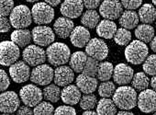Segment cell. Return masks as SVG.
Returning <instances> with one entry per match:
<instances>
[{
  "mask_svg": "<svg viewBox=\"0 0 156 115\" xmlns=\"http://www.w3.org/2000/svg\"><path fill=\"white\" fill-rule=\"evenodd\" d=\"M113 101L116 106L123 110H129L138 104V96L136 89L128 86L118 87L113 95Z\"/></svg>",
  "mask_w": 156,
  "mask_h": 115,
  "instance_id": "6da1fadb",
  "label": "cell"
},
{
  "mask_svg": "<svg viewBox=\"0 0 156 115\" xmlns=\"http://www.w3.org/2000/svg\"><path fill=\"white\" fill-rule=\"evenodd\" d=\"M47 59L52 65H65L71 58L69 47L62 43H55L51 44L46 50Z\"/></svg>",
  "mask_w": 156,
  "mask_h": 115,
  "instance_id": "7a4b0ae2",
  "label": "cell"
},
{
  "mask_svg": "<svg viewBox=\"0 0 156 115\" xmlns=\"http://www.w3.org/2000/svg\"><path fill=\"white\" fill-rule=\"evenodd\" d=\"M148 54V46L145 43H142L139 40L132 41L125 49L126 60L132 65H140L143 63L146 60Z\"/></svg>",
  "mask_w": 156,
  "mask_h": 115,
  "instance_id": "3957f363",
  "label": "cell"
},
{
  "mask_svg": "<svg viewBox=\"0 0 156 115\" xmlns=\"http://www.w3.org/2000/svg\"><path fill=\"white\" fill-rule=\"evenodd\" d=\"M9 20L14 28L18 30L26 29L33 20L31 10L25 5H19L14 8L9 15Z\"/></svg>",
  "mask_w": 156,
  "mask_h": 115,
  "instance_id": "277c9868",
  "label": "cell"
},
{
  "mask_svg": "<svg viewBox=\"0 0 156 115\" xmlns=\"http://www.w3.org/2000/svg\"><path fill=\"white\" fill-rule=\"evenodd\" d=\"M19 46L12 41H5L0 43V64L4 66H11L20 58Z\"/></svg>",
  "mask_w": 156,
  "mask_h": 115,
  "instance_id": "5b68a950",
  "label": "cell"
},
{
  "mask_svg": "<svg viewBox=\"0 0 156 115\" xmlns=\"http://www.w3.org/2000/svg\"><path fill=\"white\" fill-rule=\"evenodd\" d=\"M33 21L39 25L51 23L54 19V9L46 2L36 3L31 9Z\"/></svg>",
  "mask_w": 156,
  "mask_h": 115,
  "instance_id": "8992f818",
  "label": "cell"
},
{
  "mask_svg": "<svg viewBox=\"0 0 156 115\" xmlns=\"http://www.w3.org/2000/svg\"><path fill=\"white\" fill-rule=\"evenodd\" d=\"M20 96L21 98L22 102L29 107H36L40 104L43 98V92L40 87L35 85L30 84L24 86L20 91Z\"/></svg>",
  "mask_w": 156,
  "mask_h": 115,
  "instance_id": "52a82bcc",
  "label": "cell"
},
{
  "mask_svg": "<svg viewBox=\"0 0 156 115\" xmlns=\"http://www.w3.org/2000/svg\"><path fill=\"white\" fill-rule=\"evenodd\" d=\"M54 79V71L48 65H40L33 68L30 75V81L39 86L49 85Z\"/></svg>",
  "mask_w": 156,
  "mask_h": 115,
  "instance_id": "ba28073f",
  "label": "cell"
},
{
  "mask_svg": "<svg viewBox=\"0 0 156 115\" xmlns=\"http://www.w3.org/2000/svg\"><path fill=\"white\" fill-rule=\"evenodd\" d=\"M100 15L106 20H115L123 13V6L119 0H104L99 7Z\"/></svg>",
  "mask_w": 156,
  "mask_h": 115,
  "instance_id": "9c48e42d",
  "label": "cell"
},
{
  "mask_svg": "<svg viewBox=\"0 0 156 115\" xmlns=\"http://www.w3.org/2000/svg\"><path fill=\"white\" fill-rule=\"evenodd\" d=\"M86 53L89 57H92L98 61H102L108 55V47L103 40L93 38L86 46Z\"/></svg>",
  "mask_w": 156,
  "mask_h": 115,
  "instance_id": "30bf717a",
  "label": "cell"
},
{
  "mask_svg": "<svg viewBox=\"0 0 156 115\" xmlns=\"http://www.w3.org/2000/svg\"><path fill=\"white\" fill-rule=\"evenodd\" d=\"M22 57L29 65L36 66L42 65L45 62L47 54L46 52L39 45H29L23 51Z\"/></svg>",
  "mask_w": 156,
  "mask_h": 115,
  "instance_id": "8fae6325",
  "label": "cell"
},
{
  "mask_svg": "<svg viewBox=\"0 0 156 115\" xmlns=\"http://www.w3.org/2000/svg\"><path fill=\"white\" fill-rule=\"evenodd\" d=\"M31 33L32 40L36 43V45L42 47L51 45V43H52L55 39L53 31L50 27L44 25H40L33 28Z\"/></svg>",
  "mask_w": 156,
  "mask_h": 115,
  "instance_id": "7c38bea8",
  "label": "cell"
},
{
  "mask_svg": "<svg viewBox=\"0 0 156 115\" xmlns=\"http://www.w3.org/2000/svg\"><path fill=\"white\" fill-rule=\"evenodd\" d=\"M138 107L145 113L156 111V91L153 89L142 90L138 97Z\"/></svg>",
  "mask_w": 156,
  "mask_h": 115,
  "instance_id": "4fadbf2b",
  "label": "cell"
},
{
  "mask_svg": "<svg viewBox=\"0 0 156 115\" xmlns=\"http://www.w3.org/2000/svg\"><path fill=\"white\" fill-rule=\"evenodd\" d=\"M20 98L14 91H6L0 96V110L3 113H13L20 109Z\"/></svg>",
  "mask_w": 156,
  "mask_h": 115,
  "instance_id": "5bb4252c",
  "label": "cell"
},
{
  "mask_svg": "<svg viewBox=\"0 0 156 115\" xmlns=\"http://www.w3.org/2000/svg\"><path fill=\"white\" fill-rule=\"evenodd\" d=\"M84 8L83 0H63L60 11L65 18L76 19L82 14Z\"/></svg>",
  "mask_w": 156,
  "mask_h": 115,
  "instance_id": "9a60e30c",
  "label": "cell"
},
{
  "mask_svg": "<svg viewBox=\"0 0 156 115\" xmlns=\"http://www.w3.org/2000/svg\"><path fill=\"white\" fill-rule=\"evenodd\" d=\"M9 75L16 83H24L30 78V69L25 61H19L9 68Z\"/></svg>",
  "mask_w": 156,
  "mask_h": 115,
  "instance_id": "2e32d148",
  "label": "cell"
},
{
  "mask_svg": "<svg viewBox=\"0 0 156 115\" xmlns=\"http://www.w3.org/2000/svg\"><path fill=\"white\" fill-rule=\"evenodd\" d=\"M134 76L133 69L126 64H119L114 67L113 79L118 85H127L131 82Z\"/></svg>",
  "mask_w": 156,
  "mask_h": 115,
  "instance_id": "e0dca14e",
  "label": "cell"
},
{
  "mask_svg": "<svg viewBox=\"0 0 156 115\" xmlns=\"http://www.w3.org/2000/svg\"><path fill=\"white\" fill-rule=\"evenodd\" d=\"M71 43L73 46L77 48H83L87 45L90 39V32L89 31L83 26H78L73 29L70 35Z\"/></svg>",
  "mask_w": 156,
  "mask_h": 115,
  "instance_id": "ac0fdd59",
  "label": "cell"
},
{
  "mask_svg": "<svg viewBox=\"0 0 156 115\" xmlns=\"http://www.w3.org/2000/svg\"><path fill=\"white\" fill-rule=\"evenodd\" d=\"M74 78L73 70L66 65H61L54 70V82L59 87L69 86Z\"/></svg>",
  "mask_w": 156,
  "mask_h": 115,
  "instance_id": "d6986e66",
  "label": "cell"
},
{
  "mask_svg": "<svg viewBox=\"0 0 156 115\" xmlns=\"http://www.w3.org/2000/svg\"><path fill=\"white\" fill-rule=\"evenodd\" d=\"M76 86L84 94H92L98 87V82L95 76L80 74L76 77Z\"/></svg>",
  "mask_w": 156,
  "mask_h": 115,
  "instance_id": "ffe728a7",
  "label": "cell"
},
{
  "mask_svg": "<svg viewBox=\"0 0 156 115\" xmlns=\"http://www.w3.org/2000/svg\"><path fill=\"white\" fill-rule=\"evenodd\" d=\"M73 29H74L73 22L70 19L65 17L58 18L53 24L54 32L58 35V37L62 39H65L68 36H70Z\"/></svg>",
  "mask_w": 156,
  "mask_h": 115,
  "instance_id": "44dd1931",
  "label": "cell"
},
{
  "mask_svg": "<svg viewBox=\"0 0 156 115\" xmlns=\"http://www.w3.org/2000/svg\"><path fill=\"white\" fill-rule=\"evenodd\" d=\"M81 90L77 86L69 85L62 90L61 98L67 105H75L81 99Z\"/></svg>",
  "mask_w": 156,
  "mask_h": 115,
  "instance_id": "7402d4cb",
  "label": "cell"
},
{
  "mask_svg": "<svg viewBox=\"0 0 156 115\" xmlns=\"http://www.w3.org/2000/svg\"><path fill=\"white\" fill-rule=\"evenodd\" d=\"M117 31V24L109 20H104L100 21L97 27V33L98 34V36L104 39L114 38Z\"/></svg>",
  "mask_w": 156,
  "mask_h": 115,
  "instance_id": "603a6c76",
  "label": "cell"
},
{
  "mask_svg": "<svg viewBox=\"0 0 156 115\" xmlns=\"http://www.w3.org/2000/svg\"><path fill=\"white\" fill-rule=\"evenodd\" d=\"M31 39L32 33L26 29H19L11 33V41L21 48L29 45V43L31 42Z\"/></svg>",
  "mask_w": 156,
  "mask_h": 115,
  "instance_id": "cb8c5ba5",
  "label": "cell"
},
{
  "mask_svg": "<svg viewBox=\"0 0 156 115\" xmlns=\"http://www.w3.org/2000/svg\"><path fill=\"white\" fill-rule=\"evenodd\" d=\"M139 15L134 10H126L119 18V24L122 28L132 30L137 28L139 24Z\"/></svg>",
  "mask_w": 156,
  "mask_h": 115,
  "instance_id": "d4e9b609",
  "label": "cell"
},
{
  "mask_svg": "<svg viewBox=\"0 0 156 115\" xmlns=\"http://www.w3.org/2000/svg\"><path fill=\"white\" fill-rule=\"evenodd\" d=\"M87 58L88 57L87 56V54L83 52H75L73 54V55L70 58L69 65L73 70V72L83 73Z\"/></svg>",
  "mask_w": 156,
  "mask_h": 115,
  "instance_id": "484cf974",
  "label": "cell"
},
{
  "mask_svg": "<svg viewBox=\"0 0 156 115\" xmlns=\"http://www.w3.org/2000/svg\"><path fill=\"white\" fill-rule=\"evenodd\" d=\"M138 15L143 24H151L156 20V9L151 4H144L140 8Z\"/></svg>",
  "mask_w": 156,
  "mask_h": 115,
  "instance_id": "4316f807",
  "label": "cell"
},
{
  "mask_svg": "<svg viewBox=\"0 0 156 115\" xmlns=\"http://www.w3.org/2000/svg\"><path fill=\"white\" fill-rule=\"evenodd\" d=\"M98 115H117V106L113 99L102 98L97 106Z\"/></svg>",
  "mask_w": 156,
  "mask_h": 115,
  "instance_id": "83f0119b",
  "label": "cell"
},
{
  "mask_svg": "<svg viewBox=\"0 0 156 115\" xmlns=\"http://www.w3.org/2000/svg\"><path fill=\"white\" fill-rule=\"evenodd\" d=\"M135 36L142 43H151L154 38V29L150 24H140L135 29Z\"/></svg>",
  "mask_w": 156,
  "mask_h": 115,
  "instance_id": "f1b7e54d",
  "label": "cell"
},
{
  "mask_svg": "<svg viewBox=\"0 0 156 115\" xmlns=\"http://www.w3.org/2000/svg\"><path fill=\"white\" fill-rule=\"evenodd\" d=\"M81 22L86 28L95 29L100 22V16L95 9H88L83 14Z\"/></svg>",
  "mask_w": 156,
  "mask_h": 115,
  "instance_id": "f546056e",
  "label": "cell"
},
{
  "mask_svg": "<svg viewBox=\"0 0 156 115\" xmlns=\"http://www.w3.org/2000/svg\"><path fill=\"white\" fill-rule=\"evenodd\" d=\"M42 92H43V98L47 101L52 103L58 102L62 95V90L60 89L59 86H57L56 84H51L47 86L46 87H44Z\"/></svg>",
  "mask_w": 156,
  "mask_h": 115,
  "instance_id": "4dcf8cb0",
  "label": "cell"
},
{
  "mask_svg": "<svg viewBox=\"0 0 156 115\" xmlns=\"http://www.w3.org/2000/svg\"><path fill=\"white\" fill-rule=\"evenodd\" d=\"M114 67L113 65L109 62H103L99 64L98 71V78L103 82L108 81L111 76H113Z\"/></svg>",
  "mask_w": 156,
  "mask_h": 115,
  "instance_id": "1f68e13d",
  "label": "cell"
},
{
  "mask_svg": "<svg viewBox=\"0 0 156 115\" xmlns=\"http://www.w3.org/2000/svg\"><path fill=\"white\" fill-rule=\"evenodd\" d=\"M132 87H134L136 90L142 91L147 89L149 84H150V79L146 76L145 73L143 72H139L134 75L132 80H131Z\"/></svg>",
  "mask_w": 156,
  "mask_h": 115,
  "instance_id": "d6a6232c",
  "label": "cell"
},
{
  "mask_svg": "<svg viewBox=\"0 0 156 115\" xmlns=\"http://www.w3.org/2000/svg\"><path fill=\"white\" fill-rule=\"evenodd\" d=\"M114 41L118 45H120V46L128 45L131 41V32H129V30H127L124 28L118 29L114 36Z\"/></svg>",
  "mask_w": 156,
  "mask_h": 115,
  "instance_id": "836d02e7",
  "label": "cell"
},
{
  "mask_svg": "<svg viewBox=\"0 0 156 115\" xmlns=\"http://www.w3.org/2000/svg\"><path fill=\"white\" fill-rule=\"evenodd\" d=\"M116 91V87L113 82L111 81H105L102 82L98 87V94L101 98H110L113 97Z\"/></svg>",
  "mask_w": 156,
  "mask_h": 115,
  "instance_id": "e575fe53",
  "label": "cell"
},
{
  "mask_svg": "<svg viewBox=\"0 0 156 115\" xmlns=\"http://www.w3.org/2000/svg\"><path fill=\"white\" fill-rule=\"evenodd\" d=\"M98 104V98L93 94H86L80 99V107L86 110L93 109Z\"/></svg>",
  "mask_w": 156,
  "mask_h": 115,
  "instance_id": "d590c367",
  "label": "cell"
},
{
  "mask_svg": "<svg viewBox=\"0 0 156 115\" xmlns=\"http://www.w3.org/2000/svg\"><path fill=\"white\" fill-rule=\"evenodd\" d=\"M98 67H99L98 61L92 58V57H88L87 64H86V66L84 68L83 74L89 76H96L98 75Z\"/></svg>",
  "mask_w": 156,
  "mask_h": 115,
  "instance_id": "8d00e7d4",
  "label": "cell"
},
{
  "mask_svg": "<svg viewBox=\"0 0 156 115\" xmlns=\"http://www.w3.org/2000/svg\"><path fill=\"white\" fill-rule=\"evenodd\" d=\"M144 73L150 76H156V54H151L146 58L142 65Z\"/></svg>",
  "mask_w": 156,
  "mask_h": 115,
  "instance_id": "74e56055",
  "label": "cell"
},
{
  "mask_svg": "<svg viewBox=\"0 0 156 115\" xmlns=\"http://www.w3.org/2000/svg\"><path fill=\"white\" fill-rule=\"evenodd\" d=\"M54 110L53 106L49 102H41L33 109L34 115H54Z\"/></svg>",
  "mask_w": 156,
  "mask_h": 115,
  "instance_id": "f35d334b",
  "label": "cell"
},
{
  "mask_svg": "<svg viewBox=\"0 0 156 115\" xmlns=\"http://www.w3.org/2000/svg\"><path fill=\"white\" fill-rule=\"evenodd\" d=\"M0 4H1V7H0L1 17H8L11 14L15 8L13 0H0Z\"/></svg>",
  "mask_w": 156,
  "mask_h": 115,
  "instance_id": "ab89813d",
  "label": "cell"
},
{
  "mask_svg": "<svg viewBox=\"0 0 156 115\" xmlns=\"http://www.w3.org/2000/svg\"><path fill=\"white\" fill-rule=\"evenodd\" d=\"M120 2L127 10H134L141 6L142 0H120Z\"/></svg>",
  "mask_w": 156,
  "mask_h": 115,
  "instance_id": "60d3db41",
  "label": "cell"
},
{
  "mask_svg": "<svg viewBox=\"0 0 156 115\" xmlns=\"http://www.w3.org/2000/svg\"><path fill=\"white\" fill-rule=\"evenodd\" d=\"M54 115H76L75 109L71 106H59L54 110Z\"/></svg>",
  "mask_w": 156,
  "mask_h": 115,
  "instance_id": "b9f144b4",
  "label": "cell"
},
{
  "mask_svg": "<svg viewBox=\"0 0 156 115\" xmlns=\"http://www.w3.org/2000/svg\"><path fill=\"white\" fill-rule=\"evenodd\" d=\"M0 72H1V87H0V88H1V91H5L9 87L10 80H9V77L7 75V73L3 69Z\"/></svg>",
  "mask_w": 156,
  "mask_h": 115,
  "instance_id": "7bdbcfd3",
  "label": "cell"
},
{
  "mask_svg": "<svg viewBox=\"0 0 156 115\" xmlns=\"http://www.w3.org/2000/svg\"><path fill=\"white\" fill-rule=\"evenodd\" d=\"M85 8L87 9H96L97 8L100 7L101 0H83Z\"/></svg>",
  "mask_w": 156,
  "mask_h": 115,
  "instance_id": "ee69618b",
  "label": "cell"
},
{
  "mask_svg": "<svg viewBox=\"0 0 156 115\" xmlns=\"http://www.w3.org/2000/svg\"><path fill=\"white\" fill-rule=\"evenodd\" d=\"M0 26H1V32L5 33V32H9L12 25L10 23V20H8L7 17H1V22H0Z\"/></svg>",
  "mask_w": 156,
  "mask_h": 115,
  "instance_id": "f6af8a7d",
  "label": "cell"
},
{
  "mask_svg": "<svg viewBox=\"0 0 156 115\" xmlns=\"http://www.w3.org/2000/svg\"><path fill=\"white\" fill-rule=\"evenodd\" d=\"M17 115H34V111L29 106H21L18 109Z\"/></svg>",
  "mask_w": 156,
  "mask_h": 115,
  "instance_id": "bcb514c9",
  "label": "cell"
},
{
  "mask_svg": "<svg viewBox=\"0 0 156 115\" xmlns=\"http://www.w3.org/2000/svg\"><path fill=\"white\" fill-rule=\"evenodd\" d=\"M44 1L51 7H56L62 1V0H44Z\"/></svg>",
  "mask_w": 156,
  "mask_h": 115,
  "instance_id": "7dc6e473",
  "label": "cell"
},
{
  "mask_svg": "<svg viewBox=\"0 0 156 115\" xmlns=\"http://www.w3.org/2000/svg\"><path fill=\"white\" fill-rule=\"evenodd\" d=\"M150 46H151V49L156 54V36H154V38L151 40V42L150 43Z\"/></svg>",
  "mask_w": 156,
  "mask_h": 115,
  "instance_id": "c3c4849f",
  "label": "cell"
},
{
  "mask_svg": "<svg viewBox=\"0 0 156 115\" xmlns=\"http://www.w3.org/2000/svg\"><path fill=\"white\" fill-rule=\"evenodd\" d=\"M151 87L154 91H156V76H153L151 79Z\"/></svg>",
  "mask_w": 156,
  "mask_h": 115,
  "instance_id": "681fc988",
  "label": "cell"
},
{
  "mask_svg": "<svg viewBox=\"0 0 156 115\" xmlns=\"http://www.w3.org/2000/svg\"><path fill=\"white\" fill-rule=\"evenodd\" d=\"M117 115H134V114L129 110H120L117 113Z\"/></svg>",
  "mask_w": 156,
  "mask_h": 115,
  "instance_id": "f907efd6",
  "label": "cell"
},
{
  "mask_svg": "<svg viewBox=\"0 0 156 115\" xmlns=\"http://www.w3.org/2000/svg\"><path fill=\"white\" fill-rule=\"evenodd\" d=\"M83 115H98L97 111H93V110H86Z\"/></svg>",
  "mask_w": 156,
  "mask_h": 115,
  "instance_id": "816d5d0a",
  "label": "cell"
},
{
  "mask_svg": "<svg viewBox=\"0 0 156 115\" xmlns=\"http://www.w3.org/2000/svg\"><path fill=\"white\" fill-rule=\"evenodd\" d=\"M26 1L30 2V3H35V2H38L40 0H26Z\"/></svg>",
  "mask_w": 156,
  "mask_h": 115,
  "instance_id": "f5cc1de1",
  "label": "cell"
},
{
  "mask_svg": "<svg viewBox=\"0 0 156 115\" xmlns=\"http://www.w3.org/2000/svg\"><path fill=\"white\" fill-rule=\"evenodd\" d=\"M151 1H152V3H153V5L156 7V0H151Z\"/></svg>",
  "mask_w": 156,
  "mask_h": 115,
  "instance_id": "db71d44e",
  "label": "cell"
},
{
  "mask_svg": "<svg viewBox=\"0 0 156 115\" xmlns=\"http://www.w3.org/2000/svg\"><path fill=\"white\" fill-rule=\"evenodd\" d=\"M2 115H12V114H10V113H3Z\"/></svg>",
  "mask_w": 156,
  "mask_h": 115,
  "instance_id": "11a10c76",
  "label": "cell"
},
{
  "mask_svg": "<svg viewBox=\"0 0 156 115\" xmlns=\"http://www.w3.org/2000/svg\"><path fill=\"white\" fill-rule=\"evenodd\" d=\"M152 115H156V113H153V114H152Z\"/></svg>",
  "mask_w": 156,
  "mask_h": 115,
  "instance_id": "9f6ffc18",
  "label": "cell"
},
{
  "mask_svg": "<svg viewBox=\"0 0 156 115\" xmlns=\"http://www.w3.org/2000/svg\"><path fill=\"white\" fill-rule=\"evenodd\" d=\"M155 26H156V24H155Z\"/></svg>",
  "mask_w": 156,
  "mask_h": 115,
  "instance_id": "6f0895ef",
  "label": "cell"
}]
</instances>
